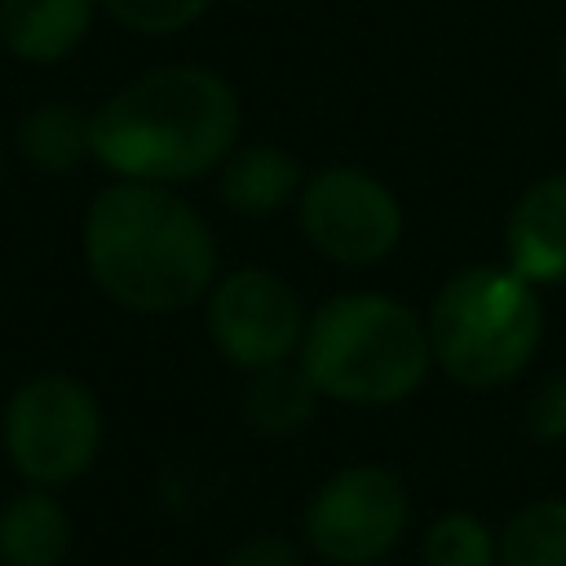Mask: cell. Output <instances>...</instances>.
<instances>
[{
  "mask_svg": "<svg viewBox=\"0 0 566 566\" xmlns=\"http://www.w3.org/2000/svg\"><path fill=\"white\" fill-rule=\"evenodd\" d=\"M243 142L234 84L199 62H164L88 111V150L119 181L190 186Z\"/></svg>",
  "mask_w": 566,
  "mask_h": 566,
  "instance_id": "6da1fadb",
  "label": "cell"
},
{
  "mask_svg": "<svg viewBox=\"0 0 566 566\" xmlns=\"http://www.w3.org/2000/svg\"><path fill=\"white\" fill-rule=\"evenodd\" d=\"M80 256L93 287L128 314H181L221 274L217 234L177 186L111 177L84 208Z\"/></svg>",
  "mask_w": 566,
  "mask_h": 566,
  "instance_id": "7a4b0ae2",
  "label": "cell"
},
{
  "mask_svg": "<svg viewBox=\"0 0 566 566\" xmlns=\"http://www.w3.org/2000/svg\"><path fill=\"white\" fill-rule=\"evenodd\" d=\"M296 363L310 371L323 402L398 407L424 389L433 349L424 314L389 292H336L305 318Z\"/></svg>",
  "mask_w": 566,
  "mask_h": 566,
  "instance_id": "3957f363",
  "label": "cell"
},
{
  "mask_svg": "<svg viewBox=\"0 0 566 566\" xmlns=\"http://www.w3.org/2000/svg\"><path fill=\"white\" fill-rule=\"evenodd\" d=\"M433 371L491 394L513 385L544 345V296L509 261H473L447 274L424 310Z\"/></svg>",
  "mask_w": 566,
  "mask_h": 566,
  "instance_id": "277c9868",
  "label": "cell"
},
{
  "mask_svg": "<svg viewBox=\"0 0 566 566\" xmlns=\"http://www.w3.org/2000/svg\"><path fill=\"white\" fill-rule=\"evenodd\" d=\"M106 438V416L97 394L71 371H35L4 398L0 451L22 486L62 491L80 482Z\"/></svg>",
  "mask_w": 566,
  "mask_h": 566,
  "instance_id": "5b68a950",
  "label": "cell"
},
{
  "mask_svg": "<svg viewBox=\"0 0 566 566\" xmlns=\"http://www.w3.org/2000/svg\"><path fill=\"white\" fill-rule=\"evenodd\" d=\"M411 526L407 482L376 460L332 469L301 509V539L327 566H380Z\"/></svg>",
  "mask_w": 566,
  "mask_h": 566,
  "instance_id": "8992f818",
  "label": "cell"
},
{
  "mask_svg": "<svg viewBox=\"0 0 566 566\" xmlns=\"http://www.w3.org/2000/svg\"><path fill=\"white\" fill-rule=\"evenodd\" d=\"M301 239L332 265L367 270L398 252L407 212L402 199L376 172L358 164H323L305 172L296 195Z\"/></svg>",
  "mask_w": 566,
  "mask_h": 566,
  "instance_id": "52a82bcc",
  "label": "cell"
},
{
  "mask_svg": "<svg viewBox=\"0 0 566 566\" xmlns=\"http://www.w3.org/2000/svg\"><path fill=\"white\" fill-rule=\"evenodd\" d=\"M199 305L212 349L243 376L296 358L310 318L296 287L265 265H239L217 274Z\"/></svg>",
  "mask_w": 566,
  "mask_h": 566,
  "instance_id": "ba28073f",
  "label": "cell"
},
{
  "mask_svg": "<svg viewBox=\"0 0 566 566\" xmlns=\"http://www.w3.org/2000/svg\"><path fill=\"white\" fill-rule=\"evenodd\" d=\"M504 261L535 287H566V168L535 177L504 217Z\"/></svg>",
  "mask_w": 566,
  "mask_h": 566,
  "instance_id": "9c48e42d",
  "label": "cell"
},
{
  "mask_svg": "<svg viewBox=\"0 0 566 566\" xmlns=\"http://www.w3.org/2000/svg\"><path fill=\"white\" fill-rule=\"evenodd\" d=\"M305 172L310 168L292 150H283L274 142H239L221 159V168L212 177H217V199L234 217L270 221L283 208H296V195L305 186Z\"/></svg>",
  "mask_w": 566,
  "mask_h": 566,
  "instance_id": "30bf717a",
  "label": "cell"
},
{
  "mask_svg": "<svg viewBox=\"0 0 566 566\" xmlns=\"http://www.w3.org/2000/svg\"><path fill=\"white\" fill-rule=\"evenodd\" d=\"M97 9V0H0V49L27 66H57L88 40Z\"/></svg>",
  "mask_w": 566,
  "mask_h": 566,
  "instance_id": "8fae6325",
  "label": "cell"
},
{
  "mask_svg": "<svg viewBox=\"0 0 566 566\" xmlns=\"http://www.w3.org/2000/svg\"><path fill=\"white\" fill-rule=\"evenodd\" d=\"M75 526L57 491L22 486L0 504V566H62Z\"/></svg>",
  "mask_w": 566,
  "mask_h": 566,
  "instance_id": "7c38bea8",
  "label": "cell"
},
{
  "mask_svg": "<svg viewBox=\"0 0 566 566\" xmlns=\"http://www.w3.org/2000/svg\"><path fill=\"white\" fill-rule=\"evenodd\" d=\"M318 402H323V394L314 389L310 371L296 358H287V363L248 371L239 416L256 438L283 442V438H296L310 429V420L318 416Z\"/></svg>",
  "mask_w": 566,
  "mask_h": 566,
  "instance_id": "4fadbf2b",
  "label": "cell"
},
{
  "mask_svg": "<svg viewBox=\"0 0 566 566\" xmlns=\"http://www.w3.org/2000/svg\"><path fill=\"white\" fill-rule=\"evenodd\" d=\"M18 155L44 172V177H66L75 172L84 159H93L88 150V115L75 102H40L18 119Z\"/></svg>",
  "mask_w": 566,
  "mask_h": 566,
  "instance_id": "5bb4252c",
  "label": "cell"
},
{
  "mask_svg": "<svg viewBox=\"0 0 566 566\" xmlns=\"http://www.w3.org/2000/svg\"><path fill=\"white\" fill-rule=\"evenodd\" d=\"M500 566H566V495L517 504L500 531Z\"/></svg>",
  "mask_w": 566,
  "mask_h": 566,
  "instance_id": "9a60e30c",
  "label": "cell"
},
{
  "mask_svg": "<svg viewBox=\"0 0 566 566\" xmlns=\"http://www.w3.org/2000/svg\"><path fill=\"white\" fill-rule=\"evenodd\" d=\"M420 562L424 566H500L495 526L473 509H447L424 526Z\"/></svg>",
  "mask_w": 566,
  "mask_h": 566,
  "instance_id": "2e32d148",
  "label": "cell"
},
{
  "mask_svg": "<svg viewBox=\"0 0 566 566\" xmlns=\"http://www.w3.org/2000/svg\"><path fill=\"white\" fill-rule=\"evenodd\" d=\"M111 22L142 40H168L190 31L217 0H97Z\"/></svg>",
  "mask_w": 566,
  "mask_h": 566,
  "instance_id": "e0dca14e",
  "label": "cell"
},
{
  "mask_svg": "<svg viewBox=\"0 0 566 566\" xmlns=\"http://www.w3.org/2000/svg\"><path fill=\"white\" fill-rule=\"evenodd\" d=\"M526 433L544 447L566 442V371H553L535 385V394L526 398Z\"/></svg>",
  "mask_w": 566,
  "mask_h": 566,
  "instance_id": "ac0fdd59",
  "label": "cell"
},
{
  "mask_svg": "<svg viewBox=\"0 0 566 566\" xmlns=\"http://www.w3.org/2000/svg\"><path fill=\"white\" fill-rule=\"evenodd\" d=\"M221 566H305V553L296 539H287L279 531H256V535L230 544Z\"/></svg>",
  "mask_w": 566,
  "mask_h": 566,
  "instance_id": "d6986e66",
  "label": "cell"
},
{
  "mask_svg": "<svg viewBox=\"0 0 566 566\" xmlns=\"http://www.w3.org/2000/svg\"><path fill=\"white\" fill-rule=\"evenodd\" d=\"M557 84H562V93H566V44H562V53H557Z\"/></svg>",
  "mask_w": 566,
  "mask_h": 566,
  "instance_id": "ffe728a7",
  "label": "cell"
},
{
  "mask_svg": "<svg viewBox=\"0 0 566 566\" xmlns=\"http://www.w3.org/2000/svg\"><path fill=\"white\" fill-rule=\"evenodd\" d=\"M0 186H4V146H0Z\"/></svg>",
  "mask_w": 566,
  "mask_h": 566,
  "instance_id": "44dd1931",
  "label": "cell"
},
{
  "mask_svg": "<svg viewBox=\"0 0 566 566\" xmlns=\"http://www.w3.org/2000/svg\"><path fill=\"white\" fill-rule=\"evenodd\" d=\"M380 566H385V562H380Z\"/></svg>",
  "mask_w": 566,
  "mask_h": 566,
  "instance_id": "7402d4cb",
  "label": "cell"
}]
</instances>
